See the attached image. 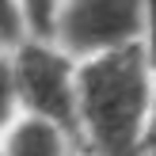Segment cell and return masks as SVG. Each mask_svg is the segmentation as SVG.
<instances>
[{"label": "cell", "instance_id": "obj_3", "mask_svg": "<svg viewBox=\"0 0 156 156\" xmlns=\"http://www.w3.org/2000/svg\"><path fill=\"white\" fill-rule=\"evenodd\" d=\"M19 111L76 133V99H80V65L53 42H23L12 53Z\"/></svg>", "mask_w": 156, "mask_h": 156}, {"label": "cell", "instance_id": "obj_8", "mask_svg": "<svg viewBox=\"0 0 156 156\" xmlns=\"http://www.w3.org/2000/svg\"><path fill=\"white\" fill-rule=\"evenodd\" d=\"M152 38H156V4H152ZM152 76H156V46H152ZM149 149H156V111H152V129H149ZM145 149V152H149Z\"/></svg>", "mask_w": 156, "mask_h": 156}, {"label": "cell", "instance_id": "obj_4", "mask_svg": "<svg viewBox=\"0 0 156 156\" xmlns=\"http://www.w3.org/2000/svg\"><path fill=\"white\" fill-rule=\"evenodd\" d=\"M4 156H73V133L53 122L23 114L0 141Z\"/></svg>", "mask_w": 156, "mask_h": 156}, {"label": "cell", "instance_id": "obj_5", "mask_svg": "<svg viewBox=\"0 0 156 156\" xmlns=\"http://www.w3.org/2000/svg\"><path fill=\"white\" fill-rule=\"evenodd\" d=\"M23 118L19 111V88H15V65H12V53L0 50V137Z\"/></svg>", "mask_w": 156, "mask_h": 156}, {"label": "cell", "instance_id": "obj_2", "mask_svg": "<svg viewBox=\"0 0 156 156\" xmlns=\"http://www.w3.org/2000/svg\"><path fill=\"white\" fill-rule=\"evenodd\" d=\"M156 0H65L50 42L80 61L141 46L152 30Z\"/></svg>", "mask_w": 156, "mask_h": 156}, {"label": "cell", "instance_id": "obj_9", "mask_svg": "<svg viewBox=\"0 0 156 156\" xmlns=\"http://www.w3.org/2000/svg\"><path fill=\"white\" fill-rule=\"evenodd\" d=\"M0 156H4V149H0Z\"/></svg>", "mask_w": 156, "mask_h": 156}, {"label": "cell", "instance_id": "obj_1", "mask_svg": "<svg viewBox=\"0 0 156 156\" xmlns=\"http://www.w3.org/2000/svg\"><path fill=\"white\" fill-rule=\"evenodd\" d=\"M156 111V76L149 42L80 61L76 133L99 156H141Z\"/></svg>", "mask_w": 156, "mask_h": 156}, {"label": "cell", "instance_id": "obj_7", "mask_svg": "<svg viewBox=\"0 0 156 156\" xmlns=\"http://www.w3.org/2000/svg\"><path fill=\"white\" fill-rule=\"evenodd\" d=\"M23 42H30V30H27L19 0H0V50L15 53Z\"/></svg>", "mask_w": 156, "mask_h": 156}, {"label": "cell", "instance_id": "obj_6", "mask_svg": "<svg viewBox=\"0 0 156 156\" xmlns=\"http://www.w3.org/2000/svg\"><path fill=\"white\" fill-rule=\"evenodd\" d=\"M61 4H65V0H19L30 38H38V42H50L53 38V23H57Z\"/></svg>", "mask_w": 156, "mask_h": 156}]
</instances>
